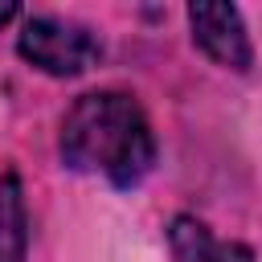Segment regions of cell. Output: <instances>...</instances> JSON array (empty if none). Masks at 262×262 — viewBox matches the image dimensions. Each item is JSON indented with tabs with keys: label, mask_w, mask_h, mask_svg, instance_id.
<instances>
[{
	"label": "cell",
	"mask_w": 262,
	"mask_h": 262,
	"mask_svg": "<svg viewBox=\"0 0 262 262\" xmlns=\"http://www.w3.org/2000/svg\"><path fill=\"white\" fill-rule=\"evenodd\" d=\"M57 151L70 172L102 176L115 188H135L156 168V131L131 94L90 90L66 111Z\"/></svg>",
	"instance_id": "6da1fadb"
},
{
	"label": "cell",
	"mask_w": 262,
	"mask_h": 262,
	"mask_svg": "<svg viewBox=\"0 0 262 262\" xmlns=\"http://www.w3.org/2000/svg\"><path fill=\"white\" fill-rule=\"evenodd\" d=\"M16 53L49 78H78L90 66H98L102 41L94 29H86L78 20L37 12V16H25V25L16 33Z\"/></svg>",
	"instance_id": "7a4b0ae2"
},
{
	"label": "cell",
	"mask_w": 262,
	"mask_h": 262,
	"mask_svg": "<svg viewBox=\"0 0 262 262\" xmlns=\"http://www.w3.org/2000/svg\"><path fill=\"white\" fill-rule=\"evenodd\" d=\"M188 29L196 49L217 61L221 70L246 74L254 66V45L246 33V20L233 4H188Z\"/></svg>",
	"instance_id": "3957f363"
},
{
	"label": "cell",
	"mask_w": 262,
	"mask_h": 262,
	"mask_svg": "<svg viewBox=\"0 0 262 262\" xmlns=\"http://www.w3.org/2000/svg\"><path fill=\"white\" fill-rule=\"evenodd\" d=\"M168 242H172V254L176 262H254V250L242 246V242H221L209 233L205 221L180 213L168 229Z\"/></svg>",
	"instance_id": "277c9868"
},
{
	"label": "cell",
	"mask_w": 262,
	"mask_h": 262,
	"mask_svg": "<svg viewBox=\"0 0 262 262\" xmlns=\"http://www.w3.org/2000/svg\"><path fill=\"white\" fill-rule=\"evenodd\" d=\"M29 254V205L25 184L8 168L0 176V262H25Z\"/></svg>",
	"instance_id": "5b68a950"
},
{
	"label": "cell",
	"mask_w": 262,
	"mask_h": 262,
	"mask_svg": "<svg viewBox=\"0 0 262 262\" xmlns=\"http://www.w3.org/2000/svg\"><path fill=\"white\" fill-rule=\"evenodd\" d=\"M16 16H20V8H16V4H0V29H4L8 20H16Z\"/></svg>",
	"instance_id": "8992f818"
}]
</instances>
